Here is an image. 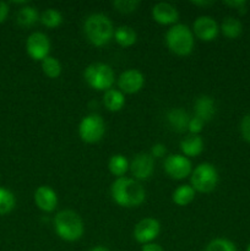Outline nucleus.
I'll return each instance as SVG.
<instances>
[{
	"label": "nucleus",
	"mask_w": 250,
	"mask_h": 251,
	"mask_svg": "<svg viewBox=\"0 0 250 251\" xmlns=\"http://www.w3.org/2000/svg\"><path fill=\"white\" fill-rule=\"evenodd\" d=\"M114 38L119 46L131 47L136 43L137 34L134 28L129 26H120L114 31Z\"/></svg>",
	"instance_id": "nucleus-22"
},
{
	"label": "nucleus",
	"mask_w": 250,
	"mask_h": 251,
	"mask_svg": "<svg viewBox=\"0 0 250 251\" xmlns=\"http://www.w3.org/2000/svg\"><path fill=\"white\" fill-rule=\"evenodd\" d=\"M113 200L122 207H137L141 205L146 199V191L144 186L132 178H117L110 188Z\"/></svg>",
	"instance_id": "nucleus-1"
},
{
	"label": "nucleus",
	"mask_w": 250,
	"mask_h": 251,
	"mask_svg": "<svg viewBox=\"0 0 250 251\" xmlns=\"http://www.w3.org/2000/svg\"><path fill=\"white\" fill-rule=\"evenodd\" d=\"M180 150L183 156L196 157L203 151V140L200 135H189L185 139L181 140Z\"/></svg>",
	"instance_id": "nucleus-18"
},
{
	"label": "nucleus",
	"mask_w": 250,
	"mask_h": 251,
	"mask_svg": "<svg viewBox=\"0 0 250 251\" xmlns=\"http://www.w3.org/2000/svg\"><path fill=\"white\" fill-rule=\"evenodd\" d=\"M167 122H168L169 126L176 132H184L188 130L189 122H190V117L188 113L181 108H174L167 113Z\"/></svg>",
	"instance_id": "nucleus-17"
},
{
	"label": "nucleus",
	"mask_w": 250,
	"mask_h": 251,
	"mask_svg": "<svg viewBox=\"0 0 250 251\" xmlns=\"http://www.w3.org/2000/svg\"><path fill=\"white\" fill-rule=\"evenodd\" d=\"M104 132V120L98 114L86 115L78 125V135L86 144H96L100 141Z\"/></svg>",
	"instance_id": "nucleus-7"
},
{
	"label": "nucleus",
	"mask_w": 250,
	"mask_h": 251,
	"mask_svg": "<svg viewBox=\"0 0 250 251\" xmlns=\"http://www.w3.org/2000/svg\"><path fill=\"white\" fill-rule=\"evenodd\" d=\"M205 251H237L234 243L225 238H216L211 240Z\"/></svg>",
	"instance_id": "nucleus-28"
},
{
	"label": "nucleus",
	"mask_w": 250,
	"mask_h": 251,
	"mask_svg": "<svg viewBox=\"0 0 250 251\" xmlns=\"http://www.w3.org/2000/svg\"><path fill=\"white\" fill-rule=\"evenodd\" d=\"M130 171L136 180H146L152 176L154 169V159L146 152L137 153L130 163Z\"/></svg>",
	"instance_id": "nucleus-12"
},
{
	"label": "nucleus",
	"mask_w": 250,
	"mask_h": 251,
	"mask_svg": "<svg viewBox=\"0 0 250 251\" xmlns=\"http://www.w3.org/2000/svg\"><path fill=\"white\" fill-rule=\"evenodd\" d=\"M7 15H9V5L5 1H0V24L6 20Z\"/></svg>",
	"instance_id": "nucleus-34"
},
{
	"label": "nucleus",
	"mask_w": 250,
	"mask_h": 251,
	"mask_svg": "<svg viewBox=\"0 0 250 251\" xmlns=\"http://www.w3.org/2000/svg\"><path fill=\"white\" fill-rule=\"evenodd\" d=\"M225 4L227 6L233 7V9H237L239 14L242 15L247 12V1L245 0H227V1H225Z\"/></svg>",
	"instance_id": "nucleus-32"
},
{
	"label": "nucleus",
	"mask_w": 250,
	"mask_h": 251,
	"mask_svg": "<svg viewBox=\"0 0 250 251\" xmlns=\"http://www.w3.org/2000/svg\"><path fill=\"white\" fill-rule=\"evenodd\" d=\"M38 19H39V15L36 7L28 6V5L21 7L16 15L17 24L22 27L33 26V25L38 21Z\"/></svg>",
	"instance_id": "nucleus-24"
},
{
	"label": "nucleus",
	"mask_w": 250,
	"mask_h": 251,
	"mask_svg": "<svg viewBox=\"0 0 250 251\" xmlns=\"http://www.w3.org/2000/svg\"><path fill=\"white\" fill-rule=\"evenodd\" d=\"M145 85V76L137 69H129L120 74L118 77V87L119 91L126 95H134L141 91Z\"/></svg>",
	"instance_id": "nucleus-10"
},
{
	"label": "nucleus",
	"mask_w": 250,
	"mask_h": 251,
	"mask_svg": "<svg viewBox=\"0 0 250 251\" xmlns=\"http://www.w3.org/2000/svg\"><path fill=\"white\" fill-rule=\"evenodd\" d=\"M90 251H110V250L107 249L105 247H95V248H92Z\"/></svg>",
	"instance_id": "nucleus-37"
},
{
	"label": "nucleus",
	"mask_w": 250,
	"mask_h": 251,
	"mask_svg": "<svg viewBox=\"0 0 250 251\" xmlns=\"http://www.w3.org/2000/svg\"><path fill=\"white\" fill-rule=\"evenodd\" d=\"M166 43L172 53L179 56H185L194 49V33L186 25H173L167 31Z\"/></svg>",
	"instance_id": "nucleus-4"
},
{
	"label": "nucleus",
	"mask_w": 250,
	"mask_h": 251,
	"mask_svg": "<svg viewBox=\"0 0 250 251\" xmlns=\"http://www.w3.org/2000/svg\"><path fill=\"white\" fill-rule=\"evenodd\" d=\"M247 251H250V244L248 245V248H247Z\"/></svg>",
	"instance_id": "nucleus-38"
},
{
	"label": "nucleus",
	"mask_w": 250,
	"mask_h": 251,
	"mask_svg": "<svg viewBox=\"0 0 250 251\" xmlns=\"http://www.w3.org/2000/svg\"><path fill=\"white\" fill-rule=\"evenodd\" d=\"M16 205L15 195L10 190L0 188V216L7 215L11 212Z\"/></svg>",
	"instance_id": "nucleus-26"
},
{
	"label": "nucleus",
	"mask_w": 250,
	"mask_h": 251,
	"mask_svg": "<svg viewBox=\"0 0 250 251\" xmlns=\"http://www.w3.org/2000/svg\"><path fill=\"white\" fill-rule=\"evenodd\" d=\"M139 5L140 1L137 0H115L113 1V6L122 14H131V12L136 11Z\"/></svg>",
	"instance_id": "nucleus-29"
},
{
	"label": "nucleus",
	"mask_w": 250,
	"mask_h": 251,
	"mask_svg": "<svg viewBox=\"0 0 250 251\" xmlns=\"http://www.w3.org/2000/svg\"><path fill=\"white\" fill-rule=\"evenodd\" d=\"M42 70L44 75L48 76L49 78H56L61 74V65L58 59L49 55L42 60Z\"/></svg>",
	"instance_id": "nucleus-27"
},
{
	"label": "nucleus",
	"mask_w": 250,
	"mask_h": 251,
	"mask_svg": "<svg viewBox=\"0 0 250 251\" xmlns=\"http://www.w3.org/2000/svg\"><path fill=\"white\" fill-rule=\"evenodd\" d=\"M26 50L33 60H43L49 56L50 42L47 34L42 32H33L29 34L26 42Z\"/></svg>",
	"instance_id": "nucleus-9"
},
{
	"label": "nucleus",
	"mask_w": 250,
	"mask_h": 251,
	"mask_svg": "<svg viewBox=\"0 0 250 251\" xmlns=\"http://www.w3.org/2000/svg\"><path fill=\"white\" fill-rule=\"evenodd\" d=\"M152 17L159 25H176L179 19V12L171 2H157L152 7Z\"/></svg>",
	"instance_id": "nucleus-14"
},
{
	"label": "nucleus",
	"mask_w": 250,
	"mask_h": 251,
	"mask_svg": "<svg viewBox=\"0 0 250 251\" xmlns=\"http://www.w3.org/2000/svg\"><path fill=\"white\" fill-rule=\"evenodd\" d=\"M221 32H222L223 36H225V38L235 39L242 34L243 25L242 22L238 19H235V17L228 16L222 21V25H221Z\"/></svg>",
	"instance_id": "nucleus-21"
},
{
	"label": "nucleus",
	"mask_w": 250,
	"mask_h": 251,
	"mask_svg": "<svg viewBox=\"0 0 250 251\" xmlns=\"http://www.w3.org/2000/svg\"><path fill=\"white\" fill-rule=\"evenodd\" d=\"M191 186L199 193L208 194L213 191L218 183V172L211 163H201L195 167L190 176Z\"/></svg>",
	"instance_id": "nucleus-6"
},
{
	"label": "nucleus",
	"mask_w": 250,
	"mask_h": 251,
	"mask_svg": "<svg viewBox=\"0 0 250 251\" xmlns=\"http://www.w3.org/2000/svg\"><path fill=\"white\" fill-rule=\"evenodd\" d=\"M41 22L48 28H56L63 22V15L55 9H47L42 12Z\"/></svg>",
	"instance_id": "nucleus-25"
},
{
	"label": "nucleus",
	"mask_w": 250,
	"mask_h": 251,
	"mask_svg": "<svg viewBox=\"0 0 250 251\" xmlns=\"http://www.w3.org/2000/svg\"><path fill=\"white\" fill-rule=\"evenodd\" d=\"M54 229L59 238L65 242H76L81 239L85 232L83 222L78 213L73 210H63L54 216Z\"/></svg>",
	"instance_id": "nucleus-2"
},
{
	"label": "nucleus",
	"mask_w": 250,
	"mask_h": 251,
	"mask_svg": "<svg viewBox=\"0 0 250 251\" xmlns=\"http://www.w3.org/2000/svg\"><path fill=\"white\" fill-rule=\"evenodd\" d=\"M161 232V225L154 218H144L140 221L134 229V238L140 244H149L153 243Z\"/></svg>",
	"instance_id": "nucleus-11"
},
{
	"label": "nucleus",
	"mask_w": 250,
	"mask_h": 251,
	"mask_svg": "<svg viewBox=\"0 0 250 251\" xmlns=\"http://www.w3.org/2000/svg\"><path fill=\"white\" fill-rule=\"evenodd\" d=\"M108 168L113 176L117 178H122L129 171L130 163L123 154H114L110 157L109 162H108Z\"/></svg>",
	"instance_id": "nucleus-23"
},
{
	"label": "nucleus",
	"mask_w": 250,
	"mask_h": 251,
	"mask_svg": "<svg viewBox=\"0 0 250 251\" xmlns=\"http://www.w3.org/2000/svg\"><path fill=\"white\" fill-rule=\"evenodd\" d=\"M164 171L171 176L172 179L175 180H181V179L188 178L191 176L193 172V164L188 157L183 154H171L164 159Z\"/></svg>",
	"instance_id": "nucleus-8"
},
{
	"label": "nucleus",
	"mask_w": 250,
	"mask_h": 251,
	"mask_svg": "<svg viewBox=\"0 0 250 251\" xmlns=\"http://www.w3.org/2000/svg\"><path fill=\"white\" fill-rule=\"evenodd\" d=\"M194 109H195V117L202 120L203 123L210 122L216 114L215 100L210 96H200L196 100Z\"/></svg>",
	"instance_id": "nucleus-16"
},
{
	"label": "nucleus",
	"mask_w": 250,
	"mask_h": 251,
	"mask_svg": "<svg viewBox=\"0 0 250 251\" xmlns=\"http://www.w3.org/2000/svg\"><path fill=\"white\" fill-rule=\"evenodd\" d=\"M203 124L205 123L202 122L201 119H199L198 117H193L190 118V122H189L188 125V130L191 135H199L203 129Z\"/></svg>",
	"instance_id": "nucleus-30"
},
{
	"label": "nucleus",
	"mask_w": 250,
	"mask_h": 251,
	"mask_svg": "<svg viewBox=\"0 0 250 251\" xmlns=\"http://www.w3.org/2000/svg\"><path fill=\"white\" fill-rule=\"evenodd\" d=\"M194 34L203 42H211L216 39L220 32L217 22L211 16H200L194 21Z\"/></svg>",
	"instance_id": "nucleus-13"
},
{
	"label": "nucleus",
	"mask_w": 250,
	"mask_h": 251,
	"mask_svg": "<svg viewBox=\"0 0 250 251\" xmlns=\"http://www.w3.org/2000/svg\"><path fill=\"white\" fill-rule=\"evenodd\" d=\"M34 203L43 212H53L58 206V195L50 186L42 185L34 191Z\"/></svg>",
	"instance_id": "nucleus-15"
},
{
	"label": "nucleus",
	"mask_w": 250,
	"mask_h": 251,
	"mask_svg": "<svg viewBox=\"0 0 250 251\" xmlns=\"http://www.w3.org/2000/svg\"><path fill=\"white\" fill-rule=\"evenodd\" d=\"M103 104L109 112H119L125 104V96L122 91L110 88L103 95Z\"/></svg>",
	"instance_id": "nucleus-19"
},
{
	"label": "nucleus",
	"mask_w": 250,
	"mask_h": 251,
	"mask_svg": "<svg viewBox=\"0 0 250 251\" xmlns=\"http://www.w3.org/2000/svg\"><path fill=\"white\" fill-rule=\"evenodd\" d=\"M141 251H164V249L157 243H149V244L142 245Z\"/></svg>",
	"instance_id": "nucleus-35"
},
{
	"label": "nucleus",
	"mask_w": 250,
	"mask_h": 251,
	"mask_svg": "<svg viewBox=\"0 0 250 251\" xmlns=\"http://www.w3.org/2000/svg\"><path fill=\"white\" fill-rule=\"evenodd\" d=\"M196 191L194 190V188L188 184H184V185H179L178 188L174 190L172 199H173V202L178 206H188L189 203H191L195 199Z\"/></svg>",
	"instance_id": "nucleus-20"
},
{
	"label": "nucleus",
	"mask_w": 250,
	"mask_h": 251,
	"mask_svg": "<svg viewBox=\"0 0 250 251\" xmlns=\"http://www.w3.org/2000/svg\"><path fill=\"white\" fill-rule=\"evenodd\" d=\"M86 37L95 47H103L114 37V27L109 17L103 14H92L83 25Z\"/></svg>",
	"instance_id": "nucleus-3"
},
{
	"label": "nucleus",
	"mask_w": 250,
	"mask_h": 251,
	"mask_svg": "<svg viewBox=\"0 0 250 251\" xmlns=\"http://www.w3.org/2000/svg\"><path fill=\"white\" fill-rule=\"evenodd\" d=\"M86 82L97 91H108L115 81L114 71L108 64L93 63L85 69L83 73Z\"/></svg>",
	"instance_id": "nucleus-5"
},
{
	"label": "nucleus",
	"mask_w": 250,
	"mask_h": 251,
	"mask_svg": "<svg viewBox=\"0 0 250 251\" xmlns=\"http://www.w3.org/2000/svg\"><path fill=\"white\" fill-rule=\"evenodd\" d=\"M191 4L196 5V6H210L213 4V1H208V0H203V1H191Z\"/></svg>",
	"instance_id": "nucleus-36"
},
{
	"label": "nucleus",
	"mask_w": 250,
	"mask_h": 251,
	"mask_svg": "<svg viewBox=\"0 0 250 251\" xmlns=\"http://www.w3.org/2000/svg\"><path fill=\"white\" fill-rule=\"evenodd\" d=\"M240 132H242L243 139L250 144V113L243 118L240 123Z\"/></svg>",
	"instance_id": "nucleus-31"
},
{
	"label": "nucleus",
	"mask_w": 250,
	"mask_h": 251,
	"mask_svg": "<svg viewBox=\"0 0 250 251\" xmlns=\"http://www.w3.org/2000/svg\"><path fill=\"white\" fill-rule=\"evenodd\" d=\"M167 153V149L163 144H154L153 146L151 147V152L150 154L152 156V158H161L164 154Z\"/></svg>",
	"instance_id": "nucleus-33"
}]
</instances>
